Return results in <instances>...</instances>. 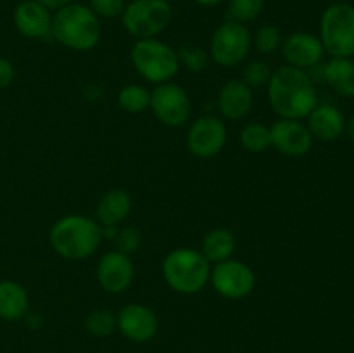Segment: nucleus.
Segmentation results:
<instances>
[{
	"label": "nucleus",
	"mask_w": 354,
	"mask_h": 353,
	"mask_svg": "<svg viewBox=\"0 0 354 353\" xmlns=\"http://www.w3.org/2000/svg\"><path fill=\"white\" fill-rule=\"evenodd\" d=\"M270 107L286 120H303L318 106L315 82L304 69L280 66L266 85Z\"/></svg>",
	"instance_id": "obj_1"
},
{
	"label": "nucleus",
	"mask_w": 354,
	"mask_h": 353,
	"mask_svg": "<svg viewBox=\"0 0 354 353\" xmlns=\"http://www.w3.org/2000/svg\"><path fill=\"white\" fill-rule=\"evenodd\" d=\"M48 241L59 256L80 262L97 251L102 241V228L99 221L85 215H68L52 225Z\"/></svg>",
	"instance_id": "obj_2"
},
{
	"label": "nucleus",
	"mask_w": 354,
	"mask_h": 353,
	"mask_svg": "<svg viewBox=\"0 0 354 353\" xmlns=\"http://www.w3.org/2000/svg\"><path fill=\"white\" fill-rule=\"evenodd\" d=\"M100 37L102 28L99 17L88 6L71 2L52 16V38L71 51H92Z\"/></svg>",
	"instance_id": "obj_3"
},
{
	"label": "nucleus",
	"mask_w": 354,
	"mask_h": 353,
	"mask_svg": "<svg viewBox=\"0 0 354 353\" xmlns=\"http://www.w3.org/2000/svg\"><path fill=\"white\" fill-rule=\"evenodd\" d=\"M211 266L197 249L176 248L162 260V277L180 294H197L209 282Z\"/></svg>",
	"instance_id": "obj_4"
},
{
	"label": "nucleus",
	"mask_w": 354,
	"mask_h": 353,
	"mask_svg": "<svg viewBox=\"0 0 354 353\" xmlns=\"http://www.w3.org/2000/svg\"><path fill=\"white\" fill-rule=\"evenodd\" d=\"M130 59L138 75L156 85L171 82L180 71L175 48L158 38H142L135 42Z\"/></svg>",
	"instance_id": "obj_5"
},
{
	"label": "nucleus",
	"mask_w": 354,
	"mask_h": 353,
	"mask_svg": "<svg viewBox=\"0 0 354 353\" xmlns=\"http://www.w3.org/2000/svg\"><path fill=\"white\" fill-rule=\"evenodd\" d=\"M320 42L332 57L354 55V7L349 3H332L320 19Z\"/></svg>",
	"instance_id": "obj_6"
},
{
	"label": "nucleus",
	"mask_w": 354,
	"mask_h": 353,
	"mask_svg": "<svg viewBox=\"0 0 354 353\" xmlns=\"http://www.w3.org/2000/svg\"><path fill=\"white\" fill-rule=\"evenodd\" d=\"M171 6L168 0H133L127 3L121 21L131 37L156 38L171 21Z\"/></svg>",
	"instance_id": "obj_7"
},
{
	"label": "nucleus",
	"mask_w": 354,
	"mask_h": 353,
	"mask_svg": "<svg viewBox=\"0 0 354 353\" xmlns=\"http://www.w3.org/2000/svg\"><path fill=\"white\" fill-rule=\"evenodd\" d=\"M252 47V35L245 24L225 21L214 30L209 44V57L223 68L239 66L245 61Z\"/></svg>",
	"instance_id": "obj_8"
},
{
	"label": "nucleus",
	"mask_w": 354,
	"mask_h": 353,
	"mask_svg": "<svg viewBox=\"0 0 354 353\" xmlns=\"http://www.w3.org/2000/svg\"><path fill=\"white\" fill-rule=\"evenodd\" d=\"M151 111L166 127H183L192 114V102L185 90L171 82L159 83L151 92Z\"/></svg>",
	"instance_id": "obj_9"
},
{
	"label": "nucleus",
	"mask_w": 354,
	"mask_h": 353,
	"mask_svg": "<svg viewBox=\"0 0 354 353\" xmlns=\"http://www.w3.org/2000/svg\"><path fill=\"white\" fill-rule=\"evenodd\" d=\"M211 286L227 300H242L256 287V273L241 260H225L211 269Z\"/></svg>",
	"instance_id": "obj_10"
},
{
	"label": "nucleus",
	"mask_w": 354,
	"mask_h": 353,
	"mask_svg": "<svg viewBox=\"0 0 354 353\" xmlns=\"http://www.w3.org/2000/svg\"><path fill=\"white\" fill-rule=\"evenodd\" d=\"M227 144V127L216 116H201L190 125L187 147L196 158L209 159L223 151Z\"/></svg>",
	"instance_id": "obj_11"
},
{
	"label": "nucleus",
	"mask_w": 354,
	"mask_h": 353,
	"mask_svg": "<svg viewBox=\"0 0 354 353\" xmlns=\"http://www.w3.org/2000/svg\"><path fill=\"white\" fill-rule=\"evenodd\" d=\"M272 145L280 154L299 158L308 154L313 147V135L308 125L301 123V120H286L280 118L270 127Z\"/></svg>",
	"instance_id": "obj_12"
},
{
	"label": "nucleus",
	"mask_w": 354,
	"mask_h": 353,
	"mask_svg": "<svg viewBox=\"0 0 354 353\" xmlns=\"http://www.w3.org/2000/svg\"><path fill=\"white\" fill-rule=\"evenodd\" d=\"M118 331L133 343H147L158 334L159 320L154 310L140 303L127 305L116 315Z\"/></svg>",
	"instance_id": "obj_13"
},
{
	"label": "nucleus",
	"mask_w": 354,
	"mask_h": 353,
	"mask_svg": "<svg viewBox=\"0 0 354 353\" xmlns=\"http://www.w3.org/2000/svg\"><path fill=\"white\" fill-rule=\"evenodd\" d=\"M282 57L289 66L299 69H311L318 66L324 59L325 48L322 45L320 38L315 37L308 31H296L286 37L280 45Z\"/></svg>",
	"instance_id": "obj_14"
},
{
	"label": "nucleus",
	"mask_w": 354,
	"mask_h": 353,
	"mask_svg": "<svg viewBox=\"0 0 354 353\" xmlns=\"http://www.w3.org/2000/svg\"><path fill=\"white\" fill-rule=\"evenodd\" d=\"M133 275V262L121 251L106 253L97 265V280L100 287L111 294L124 293L131 286Z\"/></svg>",
	"instance_id": "obj_15"
},
{
	"label": "nucleus",
	"mask_w": 354,
	"mask_h": 353,
	"mask_svg": "<svg viewBox=\"0 0 354 353\" xmlns=\"http://www.w3.org/2000/svg\"><path fill=\"white\" fill-rule=\"evenodd\" d=\"M14 26L23 37L31 40L52 37V10L37 0H24L14 10Z\"/></svg>",
	"instance_id": "obj_16"
},
{
	"label": "nucleus",
	"mask_w": 354,
	"mask_h": 353,
	"mask_svg": "<svg viewBox=\"0 0 354 353\" xmlns=\"http://www.w3.org/2000/svg\"><path fill=\"white\" fill-rule=\"evenodd\" d=\"M252 89L242 78L228 80L218 93V107L227 120L237 121L248 116L252 109Z\"/></svg>",
	"instance_id": "obj_17"
},
{
	"label": "nucleus",
	"mask_w": 354,
	"mask_h": 353,
	"mask_svg": "<svg viewBox=\"0 0 354 353\" xmlns=\"http://www.w3.org/2000/svg\"><path fill=\"white\" fill-rule=\"evenodd\" d=\"M308 128L313 138L324 142L337 141L346 132V120L334 106H317L308 114Z\"/></svg>",
	"instance_id": "obj_18"
},
{
	"label": "nucleus",
	"mask_w": 354,
	"mask_h": 353,
	"mask_svg": "<svg viewBox=\"0 0 354 353\" xmlns=\"http://www.w3.org/2000/svg\"><path fill=\"white\" fill-rule=\"evenodd\" d=\"M131 213V197L127 190H107L97 204V220L102 227H118Z\"/></svg>",
	"instance_id": "obj_19"
},
{
	"label": "nucleus",
	"mask_w": 354,
	"mask_h": 353,
	"mask_svg": "<svg viewBox=\"0 0 354 353\" xmlns=\"http://www.w3.org/2000/svg\"><path fill=\"white\" fill-rule=\"evenodd\" d=\"M30 298L26 289L16 280H0V318L19 320L28 314Z\"/></svg>",
	"instance_id": "obj_20"
},
{
	"label": "nucleus",
	"mask_w": 354,
	"mask_h": 353,
	"mask_svg": "<svg viewBox=\"0 0 354 353\" xmlns=\"http://www.w3.org/2000/svg\"><path fill=\"white\" fill-rule=\"evenodd\" d=\"M324 78L335 93L354 97V61L351 57H332L325 64Z\"/></svg>",
	"instance_id": "obj_21"
},
{
	"label": "nucleus",
	"mask_w": 354,
	"mask_h": 353,
	"mask_svg": "<svg viewBox=\"0 0 354 353\" xmlns=\"http://www.w3.org/2000/svg\"><path fill=\"white\" fill-rule=\"evenodd\" d=\"M201 253L214 265L230 260L235 253V235L228 228H213L204 235Z\"/></svg>",
	"instance_id": "obj_22"
},
{
	"label": "nucleus",
	"mask_w": 354,
	"mask_h": 353,
	"mask_svg": "<svg viewBox=\"0 0 354 353\" xmlns=\"http://www.w3.org/2000/svg\"><path fill=\"white\" fill-rule=\"evenodd\" d=\"M241 145L248 152H265L266 149L272 147V135H270V127L263 123H249L241 130Z\"/></svg>",
	"instance_id": "obj_23"
},
{
	"label": "nucleus",
	"mask_w": 354,
	"mask_h": 353,
	"mask_svg": "<svg viewBox=\"0 0 354 353\" xmlns=\"http://www.w3.org/2000/svg\"><path fill=\"white\" fill-rule=\"evenodd\" d=\"M118 104L127 113H144L151 106V92L145 87L131 83V85L123 87L120 90V93H118Z\"/></svg>",
	"instance_id": "obj_24"
},
{
	"label": "nucleus",
	"mask_w": 354,
	"mask_h": 353,
	"mask_svg": "<svg viewBox=\"0 0 354 353\" xmlns=\"http://www.w3.org/2000/svg\"><path fill=\"white\" fill-rule=\"evenodd\" d=\"M85 329L88 334L97 336V338H106L111 336L118 329L116 315L111 314L109 310H93L86 315Z\"/></svg>",
	"instance_id": "obj_25"
},
{
	"label": "nucleus",
	"mask_w": 354,
	"mask_h": 353,
	"mask_svg": "<svg viewBox=\"0 0 354 353\" xmlns=\"http://www.w3.org/2000/svg\"><path fill=\"white\" fill-rule=\"evenodd\" d=\"M265 9V0H230L228 2V16L235 23H251L258 19Z\"/></svg>",
	"instance_id": "obj_26"
},
{
	"label": "nucleus",
	"mask_w": 354,
	"mask_h": 353,
	"mask_svg": "<svg viewBox=\"0 0 354 353\" xmlns=\"http://www.w3.org/2000/svg\"><path fill=\"white\" fill-rule=\"evenodd\" d=\"M176 55H178L180 66H185L189 71L194 73L204 71L209 64V52L196 44H183L176 51Z\"/></svg>",
	"instance_id": "obj_27"
},
{
	"label": "nucleus",
	"mask_w": 354,
	"mask_h": 353,
	"mask_svg": "<svg viewBox=\"0 0 354 353\" xmlns=\"http://www.w3.org/2000/svg\"><path fill=\"white\" fill-rule=\"evenodd\" d=\"M282 40V33L275 24H263L252 37V45L261 54H273V52L280 51Z\"/></svg>",
	"instance_id": "obj_28"
},
{
	"label": "nucleus",
	"mask_w": 354,
	"mask_h": 353,
	"mask_svg": "<svg viewBox=\"0 0 354 353\" xmlns=\"http://www.w3.org/2000/svg\"><path fill=\"white\" fill-rule=\"evenodd\" d=\"M272 69H270L268 62L265 61H252L244 68V75L242 80L248 83L251 89H258V87L268 85L270 78H272Z\"/></svg>",
	"instance_id": "obj_29"
},
{
	"label": "nucleus",
	"mask_w": 354,
	"mask_h": 353,
	"mask_svg": "<svg viewBox=\"0 0 354 353\" xmlns=\"http://www.w3.org/2000/svg\"><path fill=\"white\" fill-rule=\"evenodd\" d=\"M88 7L97 17H106V19H114L123 14L124 0H88Z\"/></svg>",
	"instance_id": "obj_30"
},
{
	"label": "nucleus",
	"mask_w": 354,
	"mask_h": 353,
	"mask_svg": "<svg viewBox=\"0 0 354 353\" xmlns=\"http://www.w3.org/2000/svg\"><path fill=\"white\" fill-rule=\"evenodd\" d=\"M114 241L118 242V251L124 253V255H130V253L137 251L140 248V234L135 228H123V230H118V235Z\"/></svg>",
	"instance_id": "obj_31"
},
{
	"label": "nucleus",
	"mask_w": 354,
	"mask_h": 353,
	"mask_svg": "<svg viewBox=\"0 0 354 353\" xmlns=\"http://www.w3.org/2000/svg\"><path fill=\"white\" fill-rule=\"evenodd\" d=\"M14 80V66L9 59L0 57V90L9 87Z\"/></svg>",
	"instance_id": "obj_32"
},
{
	"label": "nucleus",
	"mask_w": 354,
	"mask_h": 353,
	"mask_svg": "<svg viewBox=\"0 0 354 353\" xmlns=\"http://www.w3.org/2000/svg\"><path fill=\"white\" fill-rule=\"evenodd\" d=\"M37 2L47 7L48 10H59L68 6V3H71L73 0H37Z\"/></svg>",
	"instance_id": "obj_33"
},
{
	"label": "nucleus",
	"mask_w": 354,
	"mask_h": 353,
	"mask_svg": "<svg viewBox=\"0 0 354 353\" xmlns=\"http://www.w3.org/2000/svg\"><path fill=\"white\" fill-rule=\"evenodd\" d=\"M346 132H348L349 138H351V141L354 142V114L351 116V120H349L348 123H346Z\"/></svg>",
	"instance_id": "obj_34"
},
{
	"label": "nucleus",
	"mask_w": 354,
	"mask_h": 353,
	"mask_svg": "<svg viewBox=\"0 0 354 353\" xmlns=\"http://www.w3.org/2000/svg\"><path fill=\"white\" fill-rule=\"evenodd\" d=\"M196 2L199 3V6H204V7H214V6H218V3L225 2V0H196Z\"/></svg>",
	"instance_id": "obj_35"
},
{
	"label": "nucleus",
	"mask_w": 354,
	"mask_h": 353,
	"mask_svg": "<svg viewBox=\"0 0 354 353\" xmlns=\"http://www.w3.org/2000/svg\"><path fill=\"white\" fill-rule=\"evenodd\" d=\"M334 3H341V2H346V0H332Z\"/></svg>",
	"instance_id": "obj_36"
}]
</instances>
